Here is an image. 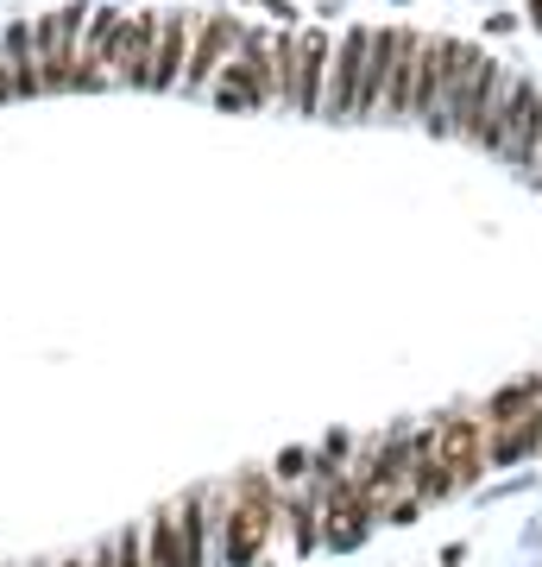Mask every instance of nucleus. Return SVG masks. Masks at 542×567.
<instances>
[{"label":"nucleus","instance_id":"f257e3e1","mask_svg":"<svg viewBox=\"0 0 542 567\" xmlns=\"http://www.w3.org/2000/svg\"><path fill=\"white\" fill-rule=\"evenodd\" d=\"M278 536V480L272 473H241L222 505V561L253 567Z\"/></svg>","mask_w":542,"mask_h":567},{"label":"nucleus","instance_id":"f03ea898","mask_svg":"<svg viewBox=\"0 0 542 567\" xmlns=\"http://www.w3.org/2000/svg\"><path fill=\"white\" fill-rule=\"evenodd\" d=\"M208 95H215V107H227V114H253V107L278 102V82H272V32L246 25L241 44L227 51V63L215 70V82H208Z\"/></svg>","mask_w":542,"mask_h":567},{"label":"nucleus","instance_id":"7ed1b4c3","mask_svg":"<svg viewBox=\"0 0 542 567\" xmlns=\"http://www.w3.org/2000/svg\"><path fill=\"white\" fill-rule=\"evenodd\" d=\"M82 25H89V7H58V13L32 20V51H39L44 95L70 89V76H76V58H82Z\"/></svg>","mask_w":542,"mask_h":567},{"label":"nucleus","instance_id":"20e7f679","mask_svg":"<svg viewBox=\"0 0 542 567\" xmlns=\"http://www.w3.org/2000/svg\"><path fill=\"white\" fill-rule=\"evenodd\" d=\"M429 442H436V454L454 466L461 486H473V480L492 473V454H485V416H467V410L436 416V423H429Z\"/></svg>","mask_w":542,"mask_h":567},{"label":"nucleus","instance_id":"39448f33","mask_svg":"<svg viewBox=\"0 0 542 567\" xmlns=\"http://www.w3.org/2000/svg\"><path fill=\"white\" fill-rule=\"evenodd\" d=\"M241 32H246V20H196V39H190V63H183V95H208V82H215V70L227 63V51L241 44Z\"/></svg>","mask_w":542,"mask_h":567},{"label":"nucleus","instance_id":"423d86ee","mask_svg":"<svg viewBox=\"0 0 542 567\" xmlns=\"http://www.w3.org/2000/svg\"><path fill=\"white\" fill-rule=\"evenodd\" d=\"M366 44H372V32H366V25H354V32L335 44V58H328V82H321V114H328V121H354V95H360Z\"/></svg>","mask_w":542,"mask_h":567},{"label":"nucleus","instance_id":"0eeeda50","mask_svg":"<svg viewBox=\"0 0 542 567\" xmlns=\"http://www.w3.org/2000/svg\"><path fill=\"white\" fill-rule=\"evenodd\" d=\"M328 58H335V39H328V32H297V58H290V82H284V107H297V114H321Z\"/></svg>","mask_w":542,"mask_h":567},{"label":"nucleus","instance_id":"6e6552de","mask_svg":"<svg viewBox=\"0 0 542 567\" xmlns=\"http://www.w3.org/2000/svg\"><path fill=\"white\" fill-rule=\"evenodd\" d=\"M152 39H158V13H126L121 39H114V58H108V82L145 89V76H152Z\"/></svg>","mask_w":542,"mask_h":567},{"label":"nucleus","instance_id":"1a4fd4ad","mask_svg":"<svg viewBox=\"0 0 542 567\" xmlns=\"http://www.w3.org/2000/svg\"><path fill=\"white\" fill-rule=\"evenodd\" d=\"M190 39H196V13H158V39H152V76L145 89H177L183 63H190Z\"/></svg>","mask_w":542,"mask_h":567},{"label":"nucleus","instance_id":"9d476101","mask_svg":"<svg viewBox=\"0 0 542 567\" xmlns=\"http://www.w3.org/2000/svg\"><path fill=\"white\" fill-rule=\"evenodd\" d=\"M0 63L13 70V89H20V102L44 95L39 51H32V20H7V25H0Z\"/></svg>","mask_w":542,"mask_h":567},{"label":"nucleus","instance_id":"9b49d317","mask_svg":"<svg viewBox=\"0 0 542 567\" xmlns=\"http://www.w3.org/2000/svg\"><path fill=\"white\" fill-rule=\"evenodd\" d=\"M448 492H461V480H454V466L436 454L429 429H417V498L429 505V498H448Z\"/></svg>","mask_w":542,"mask_h":567},{"label":"nucleus","instance_id":"f8f14e48","mask_svg":"<svg viewBox=\"0 0 542 567\" xmlns=\"http://www.w3.org/2000/svg\"><path fill=\"white\" fill-rule=\"evenodd\" d=\"M309 473H316V454H303V447H284L278 466H272L278 486H297V480H309Z\"/></svg>","mask_w":542,"mask_h":567},{"label":"nucleus","instance_id":"ddd939ff","mask_svg":"<svg viewBox=\"0 0 542 567\" xmlns=\"http://www.w3.org/2000/svg\"><path fill=\"white\" fill-rule=\"evenodd\" d=\"M114 567H145V529H121L114 536Z\"/></svg>","mask_w":542,"mask_h":567},{"label":"nucleus","instance_id":"4468645a","mask_svg":"<svg viewBox=\"0 0 542 567\" xmlns=\"http://www.w3.org/2000/svg\"><path fill=\"white\" fill-rule=\"evenodd\" d=\"M7 102H20V89H13V70L0 63V107H7Z\"/></svg>","mask_w":542,"mask_h":567},{"label":"nucleus","instance_id":"2eb2a0df","mask_svg":"<svg viewBox=\"0 0 542 567\" xmlns=\"http://www.w3.org/2000/svg\"><path fill=\"white\" fill-rule=\"evenodd\" d=\"M82 567H114V543H108V548H95V555H89Z\"/></svg>","mask_w":542,"mask_h":567},{"label":"nucleus","instance_id":"dca6fc26","mask_svg":"<svg viewBox=\"0 0 542 567\" xmlns=\"http://www.w3.org/2000/svg\"><path fill=\"white\" fill-rule=\"evenodd\" d=\"M63 567H82V561H63Z\"/></svg>","mask_w":542,"mask_h":567}]
</instances>
